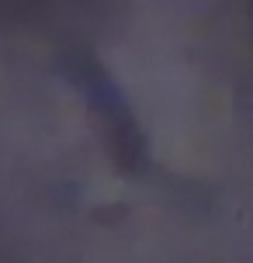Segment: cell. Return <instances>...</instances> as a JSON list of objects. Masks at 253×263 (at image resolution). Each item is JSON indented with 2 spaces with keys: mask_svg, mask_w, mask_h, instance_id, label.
Listing matches in <instances>:
<instances>
[{
  "mask_svg": "<svg viewBox=\"0 0 253 263\" xmlns=\"http://www.w3.org/2000/svg\"><path fill=\"white\" fill-rule=\"evenodd\" d=\"M77 83L83 87L87 101L94 104V115L104 128V139H107V153L115 156L121 170H142L146 166V149H142V132L135 125L132 111L125 104V97L118 93V87L104 77V69L94 63H80L77 69Z\"/></svg>",
  "mask_w": 253,
  "mask_h": 263,
  "instance_id": "6da1fadb",
  "label": "cell"
}]
</instances>
